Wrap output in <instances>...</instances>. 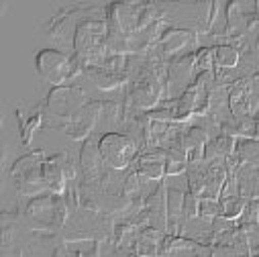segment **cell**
I'll use <instances>...</instances> for the list:
<instances>
[{"label":"cell","instance_id":"6da1fadb","mask_svg":"<svg viewBox=\"0 0 259 257\" xmlns=\"http://www.w3.org/2000/svg\"><path fill=\"white\" fill-rule=\"evenodd\" d=\"M108 49V27L106 21L100 19H84L76 25L74 31V51L76 59L82 68H96L102 66Z\"/></svg>","mask_w":259,"mask_h":257},{"label":"cell","instance_id":"7a4b0ae2","mask_svg":"<svg viewBox=\"0 0 259 257\" xmlns=\"http://www.w3.org/2000/svg\"><path fill=\"white\" fill-rule=\"evenodd\" d=\"M35 68L45 82L53 84V88L68 86V82L84 70L76 57H70L66 51L59 49H41L35 55Z\"/></svg>","mask_w":259,"mask_h":257},{"label":"cell","instance_id":"3957f363","mask_svg":"<svg viewBox=\"0 0 259 257\" xmlns=\"http://www.w3.org/2000/svg\"><path fill=\"white\" fill-rule=\"evenodd\" d=\"M43 151H33L19 157L11 167V178L23 196H41L45 190L43 182Z\"/></svg>","mask_w":259,"mask_h":257},{"label":"cell","instance_id":"277c9868","mask_svg":"<svg viewBox=\"0 0 259 257\" xmlns=\"http://www.w3.org/2000/svg\"><path fill=\"white\" fill-rule=\"evenodd\" d=\"M100 155L104 163L112 169H124L128 167L137 155V143L133 137L122 133H104L98 141Z\"/></svg>","mask_w":259,"mask_h":257},{"label":"cell","instance_id":"5b68a950","mask_svg":"<svg viewBox=\"0 0 259 257\" xmlns=\"http://www.w3.org/2000/svg\"><path fill=\"white\" fill-rule=\"evenodd\" d=\"M88 104L86 94L82 88L76 86H55L49 94H47V112L51 116L63 118V120H72L84 106Z\"/></svg>","mask_w":259,"mask_h":257},{"label":"cell","instance_id":"8992f818","mask_svg":"<svg viewBox=\"0 0 259 257\" xmlns=\"http://www.w3.org/2000/svg\"><path fill=\"white\" fill-rule=\"evenodd\" d=\"M27 217L39 225H63L66 221V204L57 194H41L29 200Z\"/></svg>","mask_w":259,"mask_h":257},{"label":"cell","instance_id":"52a82bcc","mask_svg":"<svg viewBox=\"0 0 259 257\" xmlns=\"http://www.w3.org/2000/svg\"><path fill=\"white\" fill-rule=\"evenodd\" d=\"M74 178V163L66 153H55L43 161V182L51 194H63L66 182Z\"/></svg>","mask_w":259,"mask_h":257},{"label":"cell","instance_id":"ba28073f","mask_svg":"<svg viewBox=\"0 0 259 257\" xmlns=\"http://www.w3.org/2000/svg\"><path fill=\"white\" fill-rule=\"evenodd\" d=\"M102 110H104V102H88L70 122H66L63 133L74 141L86 139L96 126V120L102 116Z\"/></svg>","mask_w":259,"mask_h":257},{"label":"cell","instance_id":"9c48e42d","mask_svg":"<svg viewBox=\"0 0 259 257\" xmlns=\"http://www.w3.org/2000/svg\"><path fill=\"white\" fill-rule=\"evenodd\" d=\"M225 11H227V35H237L239 31H247L259 21L257 3L237 0V3H229Z\"/></svg>","mask_w":259,"mask_h":257},{"label":"cell","instance_id":"30bf717a","mask_svg":"<svg viewBox=\"0 0 259 257\" xmlns=\"http://www.w3.org/2000/svg\"><path fill=\"white\" fill-rule=\"evenodd\" d=\"M251 82L249 80H239L231 94H229V106H231V112L237 120L241 118H247L253 110H251Z\"/></svg>","mask_w":259,"mask_h":257},{"label":"cell","instance_id":"8fae6325","mask_svg":"<svg viewBox=\"0 0 259 257\" xmlns=\"http://www.w3.org/2000/svg\"><path fill=\"white\" fill-rule=\"evenodd\" d=\"M102 165H104V159L100 155L98 143H94L92 139H86L84 147L80 151V167H82V172L86 174L88 180H94V178H98L102 174Z\"/></svg>","mask_w":259,"mask_h":257},{"label":"cell","instance_id":"7c38bea8","mask_svg":"<svg viewBox=\"0 0 259 257\" xmlns=\"http://www.w3.org/2000/svg\"><path fill=\"white\" fill-rule=\"evenodd\" d=\"M165 161H167V151H151L139 157V174L147 180H159L165 176Z\"/></svg>","mask_w":259,"mask_h":257},{"label":"cell","instance_id":"4fadbf2b","mask_svg":"<svg viewBox=\"0 0 259 257\" xmlns=\"http://www.w3.org/2000/svg\"><path fill=\"white\" fill-rule=\"evenodd\" d=\"M190 41H194V33L190 29H167L159 37L157 47L161 49L163 55H174L180 49H184Z\"/></svg>","mask_w":259,"mask_h":257},{"label":"cell","instance_id":"5bb4252c","mask_svg":"<svg viewBox=\"0 0 259 257\" xmlns=\"http://www.w3.org/2000/svg\"><path fill=\"white\" fill-rule=\"evenodd\" d=\"M235 147H237L235 137L223 133V135H219V137H214L212 141L206 143V147H204V161L212 163L217 159H227V157H231L235 153Z\"/></svg>","mask_w":259,"mask_h":257},{"label":"cell","instance_id":"9a60e30c","mask_svg":"<svg viewBox=\"0 0 259 257\" xmlns=\"http://www.w3.org/2000/svg\"><path fill=\"white\" fill-rule=\"evenodd\" d=\"M86 74H88V78L92 80V84H94L96 88H100V90H114V88H118V86L126 80V76H124V74L110 72V70H106L104 66L88 68V70H86Z\"/></svg>","mask_w":259,"mask_h":257},{"label":"cell","instance_id":"2e32d148","mask_svg":"<svg viewBox=\"0 0 259 257\" xmlns=\"http://www.w3.org/2000/svg\"><path fill=\"white\" fill-rule=\"evenodd\" d=\"M235 155L243 165L259 167V141L257 139H241V141H237Z\"/></svg>","mask_w":259,"mask_h":257},{"label":"cell","instance_id":"e0dca14e","mask_svg":"<svg viewBox=\"0 0 259 257\" xmlns=\"http://www.w3.org/2000/svg\"><path fill=\"white\" fill-rule=\"evenodd\" d=\"M241 53L233 45H217L214 47V63L221 70H233L239 66Z\"/></svg>","mask_w":259,"mask_h":257},{"label":"cell","instance_id":"ac0fdd59","mask_svg":"<svg viewBox=\"0 0 259 257\" xmlns=\"http://www.w3.org/2000/svg\"><path fill=\"white\" fill-rule=\"evenodd\" d=\"M188 167V153L184 147H176L167 151V161H165V176H180Z\"/></svg>","mask_w":259,"mask_h":257},{"label":"cell","instance_id":"d6986e66","mask_svg":"<svg viewBox=\"0 0 259 257\" xmlns=\"http://www.w3.org/2000/svg\"><path fill=\"white\" fill-rule=\"evenodd\" d=\"M247 202H249V198L239 196V194H237V196H227V198H223V202H221V217H225V219H229V221H235V219L243 217Z\"/></svg>","mask_w":259,"mask_h":257},{"label":"cell","instance_id":"ffe728a7","mask_svg":"<svg viewBox=\"0 0 259 257\" xmlns=\"http://www.w3.org/2000/svg\"><path fill=\"white\" fill-rule=\"evenodd\" d=\"M184 198H186L184 192L169 188L167 196H165V204H167V221H169V223L174 221V217L178 219L180 215H184Z\"/></svg>","mask_w":259,"mask_h":257},{"label":"cell","instance_id":"44dd1931","mask_svg":"<svg viewBox=\"0 0 259 257\" xmlns=\"http://www.w3.org/2000/svg\"><path fill=\"white\" fill-rule=\"evenodd\" d=\"M214 66V47H202L196 51V68L204 74L210 72Z\"/></svg>","mask_w":259,"mask_h":257},{"label":"cell","instance_id":"7402d4cb","mask_svg":"<svg viewBox=\"0 0 259 257\" xmlns=\"http://www.w3.org/2000/svg\"><path fill=\"white\" fill-rule=\"evenodd\" d=\"M200 215V198L194 192H186L184 198V217L186 219H196Z\"/></svg>","mask_w":259,"mask_h":257},{"label":"cell","instance_id":"603a6c76","mask_svg":"<svg viewBox=\"0 0 259 257\" xmlns=\"http://www.w3.org/2000/svg\"><path fill=\"white\" fill-rule=\"evenodd\" d=\"M243 225H259V198H251L245 206V212L241 217Z\"/></svg>","mask_w":259,"mask_h":257},{"label":"cell","instance_id":"cb8c5ba5","mask_svg":"<svg viewBox=\"0 0 259 257\" xmlns=\"http://www.w3.org/2000/svg\"><path fill=\"white\" fill-rule=\"evenodd\" d=\"M202 219H217L221 217V204L219 200H210V198H200V215Z\"/></svg>","mask_w":259,"mask_h":257}]
</instances>
